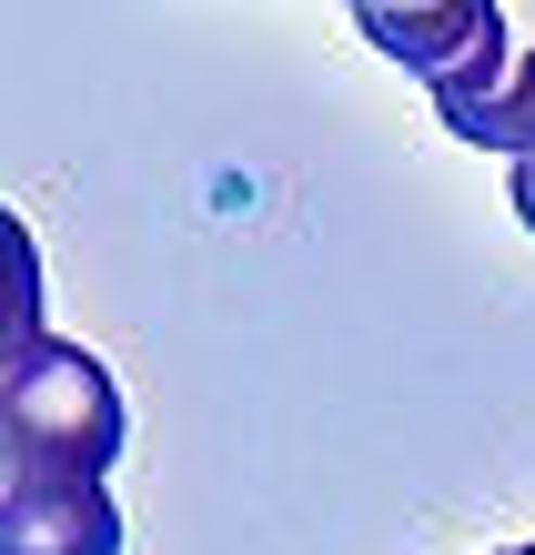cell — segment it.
<instances>
[{
  "instance_id": "5b68a950",
  "label": "cell",
  "mask_w": 535,
  "mask_h": 555,
  "mask_svg": "<svg viewBox=\"0 0 535 555\" xmlns=\"http://www.w3.org/2000/svg\"><path fill=\"white\" fill-rule=\"evenodd\" d=\"M515 222H525V233H535V152L515 162Z\"/></svg>"
},
{
  "instance_id": "277c9868",
  "label": "cell",
  "mask_w": 535,
  "mask_h": 555,
  "mask_svg": "<svg viewBox=\"0 0 535 555\" xmlns=\"http://www.w3.org/2000/svg\"><path fill=\"white\" fill-rule=\"evenodd\" d=\"M455 142H475V152H506V162H525L535 152V51H515V72H506V91L464 121Z\"/></svg>"
},
{
  "instance_id": "8992f818",
  "label": "cell",
  "mask_w": 535,
  "mask_h": 555,
  "mask_svg": "<svg viewBox=\"0 0 535 555\" xmlns=\"http://www.w3.org/2000/svg\"><path fill=\"white\" fill-rule=\"evenodd\" d=\"M506 555H535V535H525V545H506Z\"/></svg>"
},
{
  "instance_id": "3957f363",
  "label": "cell",
  "mask_w": 535,
  "mask_h": 555,
  "mask_svg": "<svg viewBox=\"0 0 535 555\" xmlns=\"http://www.w3.org/2000/svg\"><path fill=\"white\" fill-rule=\"evenodd\" d=\"M41 253H30L21 212H0V384H11L30 353H41Z\"/></svg>"
},
{
  "instance_id": "7a4b0ae2",
  "label": "cell",
  "mask_w": 535,
  "mask_h": 555,
  "mask_svg": "<svg viewBox=\"0 0 535 555\" xmlns=\"http://www.w3.org/2000/svg\"><path fill=\"white\" fill-rule=\"evenodd\" d=\"M354 30H364L384 61H405V72L434 91L445 132H464V121L506 91V72H515L506 11H485V0H445V11H394V0H364Z\"/></svg>"
},
{
  "instance_id": "6da1fadb",
  "label": "cell",
  "mask_w": 535,
  "mask_h": 555,
  "mask_svg": "<svg viewBox=\"0 0 535 555\" xmlns=\"http://www.w3.org/2000/svg\"><path fill=\"white\" fill-rule=\"evenodd\" d=\"M122 444L131 414L112 364L51 334L0 384V555H122Z\"/></svg>"
}]
</instances>
